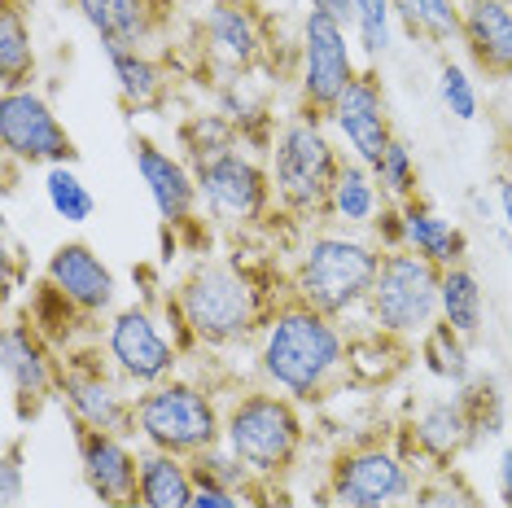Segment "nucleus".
<instances>
[{
  "label": "nucleus",
  "instance_id": "36",
  "mask_svg": "<svg viewBox=\"0 0 512 508\" xmlns=\"http://www.w3.org/2000/svg\"><path fill=\"white\" fill-rule=\"evenodd\" d=\"M232 136H237L232 119H219V114H197V119L184 123V154H189L193 167H197V163H206V158L237 149V145H232Z\"/></svg>",
  "mask_w": 512,
  "mask_h": 508
},
{
  "label": "nucleus",
  "instance_id": "16",
  "mask_svg": "<svg viewBox=\"0 0 512 508\" xmlns=\"http://www.w3.org/2000/svg\"><path fill=\"white\" fill-rule=\"evenodd\" d=\"M333 132L346 141L355 163L377 167L386 158V149L394 145V123H390V106H386V88H381L377 71H359L355 84L342 92V101L329 114Z\"/></svg>",
  "mask_w": 512,
  "mask_h": 508
},
{
  "label": "nucleus",
  "instance_id": "2",
  "mask_svg": "<svg viewBox=\"0 0 512 508\" xmlns=\"http://www.w3.org/2000/svg\"><path fill=\"white\" fill-rule=\"evenodd\" d=\"M184 342L202 346H237L267 325L272 311H263V290L254 276L232 259H202L167 298Z\"/></svg>",
  "mask_w": 512,
  "mask_h": 508
},
{
  "label": "nucleus",
  "instance_id": "1",
  "mask_svg": "<svg viewBox=\"0 0 512 508\" xmlns=\"http://www.w3.org/2000/svg\"><path fill=\"white\" fill-rule=\"evenodd\" d=\"M351 346L333 316L289 298L267 316L263 338H259V373L272 390L311 403L342 377Z\"/></svg>",
  "mask_w": 512,
  "mask_h": 508
},
{
  "label": "nucleus",
  "instance_id": "31",
  "mask_svg": "<svg viewBox=\"0 0 512 508\" xmlns=\"http://www.w3.org/2000/svg\"><path fill=\"white\" fill-rule=\"evenodd\" d=\"M44 198H49L53 215L66 219V224H88L97 215V198H92V189L79 180V171L71 163L44 171Z\"/></svg>",
  "mask_w": 512,
  "mask_h": 508
},
{
  "label": "nucleus",
  "instance_id": "40",
  "mask_svg": "<svg viewBox=\"0 0 512 508\" xmlns=\"http://www.w3.org/2000/svg\"><path fill=\"white\" fill-rule=\"evenodd\" d=\"M189 508H246V495L228 491V487H211V482H197Z\"/></svg>",
  "mask_w": 512,
  "mask_h": 508
},
{
  "label": "nucleus",
  "instance_id": "5",
  "mask_svg": "<svg viewBox=\"0 0 512 508\" xmlns=\"http://www.w3.org/2000/svg\"><path fill=\"white\" fill-rule=\"evenodd\" d=\"M342 163L346 158H337L320 114H298V119L285 123L281 136L272 141L276 202L302 219L329 215V198H333L337 176H342Z\"/></svg>",
  "mask_w": 512,
  "mask_h": 508
},
{
  "label": "nucleus",
  "instance_id": "17",
  "mask_svg": "<svg viewBox=\"0 0 512 508\" xmlns=\"http://www.w3.org/2000/svg\"><path fill=\"white\" fill-rule=\"evenodd\" d=\"M44 281H49L53 290H62L88 320L110 316L114 298H119V281H114L106 259H101L88 241H66V246H57L49 254V263H44Z\"/></svg>",
  "mask_w": 512,
  "mask_h": 508
},
{
  "label": "nucleus",
  "instance_id": "9",
  "mask_svg": "<svg viewBox=\"0 0 512 508\" xmlns=\"http://www.w3.org/2000/svg\"><path fill=\"white\" fill-rule=\"evenodd\" d=\"M355 53L346 40V22H337L324 9H307L302 18V44H298V92L302 110L329 119L342 92L355 84Z\"/></svg>",
  "mask_w": 512,
  "mask_h": 508
},
{
  "label": "nucleus",
  "instance_id": "4",
  "mask_svg": "<svg viewBox=\"0 0 512 508\" xmlns=\"http://www.w3.org/2000/svg\"><path fill=\"white\" fill-rule=\"evenodd\" d=\"M302 434L307 430H302L298 417V399H289L272 386L246 390L224 412V443L259 482H276L298 465Z\"/></svg>",
  "mask_w": 512,
  "mask_h": 508
},
{
  "label": "nucleus",
  "instance_id": "12",
  "mask_svg": "<svg viewBox=\"0 0 512 508\" xmlns=\"http://www.w3.org/2000/svg\"><path fill=\"white\" fill-rule=\"evenodd\" d=\"M0 368H5V381H9L14 417L22 425H31L57 399V386H62V360H57L53 342L27 316L9 320L5 338H0Z\"/></svg>",
  "mask_w": 512,
  "mask_h": 508
},
{
  "label": "nucleus",
  "instance_id": "10",
  "mask_svg": "<svg viewBox=\"0 0 512 508\" xmlns=\"http://www.w3.org/2000/svg\"><path fill=\"white\" fill-rule=\"evenodd\" d=\"M0 145L14 163L27 167H75V136L62 127L53 106L36 88L0 92Z\"/></svg>",
  "mask_w": 512,
  "mask_h": 508
},
{
  "label": "nucleus",
  "instance_id": "33",
  "mask_svg": "<svg viewBox=\"0 0 512 508\" xmlns=\"http://www.w3.org/2000/svg\"><path fill=\"white\" fill-rule=\"evenodd\" d=\"M372 176H377L386 202H399V206L412 202L416 189H421V167H416L412 149H407V141H399V136H394V145L386 149V158L372 167Z\"/></svg>",
  "mask_w": 512,
  "mask_h": 508
},
{
  "label": "nucleus",
  "instance_id": "15",
  "mask_svg": "<svg viewBox=\"0 0 512 508\" xmlns=\"http://www.w3.org/2000/svg\"><path fill=\"white\" fill-rule=\"evenodd\" d=\"M75 447L92 500L106 508H141V452H132L123 434L75 425Z\"/></svg>",
  "mask_w": 512,
  "mask_h": 508
},
{
  "label": "nucleus",
  "instance_id": "14",
  "mask_svg": "<svg viewBox=\"0 0 512 508\" xmlns=\"http://www.w3.org/2000/svg\"><path fill=\"white\" fill-rule=\"evenodd\" d=\"M106 360L127 386H162L176 377L180 346L162 333L158 316L149 307H123L106 325Z\"/></svg>",
  "mask_w": 512,
  "mask_h": 508
},
{
  "label": "nucleus",
  "instance_id": "21",
  "mask_svg": "<svg viewBox=\"0 0 512 508\" xmlns=\"http://www.w3.org/2000/svg\"><path fill=\"white\" fill-rule=\"evenodd\" d=\"M75 9L106 49H141L158 27L154 0H75Z\"/></svg>",
  "mask_w": 512,
  "mask_h": 508
},
{
  "label": "nucleus",
  "instance_id": "27",
  "mask_svg": "<svg viewBox=\"0 0 512 508\" xmlns=\"http://www.w3.org/2000/svg\"><path fill=\"white\" fill-rule=\"evenodd\" d=\"M386 206V193H381L372 167L364 163H342V176L333 184V198H329V215L337 219L342 228H372V219L381 215Z\"/></svg>",
  "mask_w": 512,
  "mask_h": 508
},
{
  "label": "nucleus",
  "instance_id": "41",
  "mask_svg": "<svg viewBox=\"0 0 512 508\" xmlns=\"http://www.w3.org/2000/svg\"><path fill=\"white\" fill-rule=\"evenodd\" d=\"M311 9H324V14H333L337 22H346V27H351V18H355V0H311Z\"/></svg>",
  "mask_w": 512,
  "mask_h": 508
},
{
  "label": "nucleus",
  "instance_id": "43",
  "mask_svg": "<svg viewBox=\"0 0 512 508\" xmlns=\"http://www.w3.org/2000/svg\"><path fill=\"white\" fill-rule=\"evenodd\" d=\"M499 215H504V228L512 237V176L499 180Z\"/></svg>",
  "mask_w": 512,
  "mask_h": 508
},
{
  "label": "nucleus",
  "instance_id": "20",
  "mask_svg": "<svg viewBox=\"0 0 512 508\" xmlns=\"http://www.w3.org/2000/svg\"><path fill=\"white\" fill-rule=\"evenodd\" d=\"M460 44L486 75L512 79V0H464Z\"/></svg>",
  "mask_w": 512,
  "mask_h": 508
},
{
  "label": "nucleus",
  "instance_id": "19",
  "mask_svg": "<svg viewBox=\"0 0 512 508\" xmlns=\"http://www.w3.org/2000/svg\"><path fill=\"white\" fill-rule=\"evenodd\" d=\"M132 158H136V171H141L149 202H154L162 224L167 228L189 224L193 211H197V198H202V189H197V171L184 163V158L158 149L154 141H136Z\"/></svg>",
  "mask_w": 512,
  "mask_h": 508
},
{
  "label": "nucleus",
  "instance_id": "28",
  "mask_svg": "<svg viewBox=\"0 0 512 508\" xmlns=\"http://www.w3.org/2000/svg\"><path fill=\"white\" fill-rule=\"evenodd\" d=\"M106 57H110L114 88H119V97L132 110H154L167 97V71L145 49H106Z\"/></svg>",
  "mask_w": 512,
  "mask_h": 508
},
{
  "label": "nucleus",
  "instance_id": "13",
  "mask_svg": "<svg viewBox=\"0 0 512 508\" xmlns=\"http://www.w3.org/2000/svg\"><path fill=\"white\" fill-rule=\"evenodd\" d=\"M110 368L97 355H79L75 346L62 351V386H57V399L71 408L75 425L127 438V434H136V399L123 395L127 381H114Z\"/></svg>",
  "mask_w": 512,
  "mask_h": 508
},
{
  "label": "nucleus",
  "instance_id": "18",
  "mask_svg": "<svg viewBox=\"0 0 512 508\" xmlns=\"http://www.w3.org/2000/svg\"><path fill=\"white\" fill-rule=\"evenodd\" d=\"M473 425L469 412H464L460 395L451 399H429L416 408L412 425H407V460H425L429 469H451L460 460V452L473 443Z\"/></svg>",
  "mask_w": 512,
  "mask_h": 508
},
{
  "label": "nucleus",
  "instance_id": "45",
  "mask_svg": "<svg viewBox=\"0 0 512 508\" xmlns=\"http://www.w3.org/2000/svg\"><path fill=\"white\" fill-rule=\"evenodd\" d=\"M246 508H250V504H246Z\"/></svg>",
  "mask_w": 512,
  "mask_h": 508
},
{
  "label": "nucleus",
  "instance_id": "38",
  "mask_svg": "<svg viewBox=\"0 0 512 508\" xmlns=\"http://www.w3.org/2000/svg\"><path fill=\"white\" fill-rule=\"evenodd\" d=\"M438 97H442V106H447L451 119H460V123H473L477 119V88H473V79H469L464 66L442 62V71H438Z\"/></svg>",
  "mask_w": 512,
  "mask_h": 508
},
{
  "label": "nucleus",
  "instance_id": "25",
  "mask_svg": "<svg viewBox=\"0 0 512 508\" xmlns=\"http://www.w3.org/2000/svg\"><path fill=\"white\" fill-rule=\"evenodd\" d=\"M36 79V36L18 0L0 5V92L31 88Z\"/></svg>",
  "mask_w": 512,
  "mask_h": 508
},
{
  "label": "nucleus",
  "instance_id": "11",
  "mask_svg": "<svg viewBox=\"0 0 512 508\" xmlns=\"http://www.w3.org/2000/svg\"><path fill=\"white\" fill-rule=\"evenodd\" d=\"M193 171H197V189H202L206 211H211V219L224 228L259 224L276 198L272 171H263L250 154H241V149L206 158V163H197Z\"/></svg>",
  "mask_w": 512,
  "mask_h": 508
},
{
  "label": "nucleus",
  "instance_id": "39",
  "mask_svg": "<svg viewBox=\"0 0 512 508\" xmlns=\"http://www.w3.org/2000/svg\"><path fill=\"white\" fill-rule=\"evenodd\" d=\"M22 491H27V482H22V443L9 438L5 456H0V508H18Z\"/></svg>",
  "mask_w": 512,
  "mask_h": 508
},
{
  "label": "nucleus",
  "instance_id": "42",
  "mask_svg": "<svg viewBox=\"0 0 512 508\" xmlns=\"http://www.w3.org/2000/svg\"><path fill=\"white\" fill-rule=\"evenodd\" d=\"M499 500H504V508H512V447L499 456Z\"/></svg>",
  "mask_w": 512,
  "mask_h": 508
},
{
  "label": "nucleus",
  "instance_id": "35",
  "mask_svg": "<svg viewBox=\"0 0 512 508\" xmlns=\"http://www.w3.org/2000/svg\"><path fill=\"white\" fill-rule=\"evenodd\" d=\"M460 403L469 412L473 434H499L504 430V395H499L495 377H469L460 386Z\"/></svg>",
  "mask_w": 512,
  "mask_h": 508
},
{
  "label": "nucleus",
  "instance_id": "23",
  "mask_svg": "<svg viewBox=\"0 0 512 508\" xmlns=\"http://www.w3.org/2000/svg\"><path fill=\"white\" fill-rule=\"evenodd\" d=\"M206 40H211L215 57H224L232 66H250L263 53V27L241 0H215L211 14H206Z\"/></svg>",
  "mask_w": 512,
  "mask_h": 508
},
{
  "label": "nucleus",
  "instance_id": "29",
  "mask_svg": "<svg viewBox=\"0 0 512 508\" xmlns=\"http://www.w3.org/2000/svg\"><path fill=\"white\" fill-rule=\"evenodd\" d=\"M460 5L464 0H394V18L407 27V36L451 44L460 40Z\"/></svg>",
  "mask_w": 512,
  "mask_h": 508
},
{
  "label": "nucleus",
  "instance_id": "8",
  "mask_svg": "<svg viewBox=\"0 0 512 508\" xmlns=\"http://www.w3.org/2000/svg\"><path fill=\"white\" fill-rule=\"evenodd\" d=\"M416 465L386 443H355L329 465L333 508H399L416 495Z\"/></svg>",
  "mask_w": 512,
  "mask_h": 508
},
{
  "label": "nucleus",
  "instance_id": "3",
  "mask_svg": "<svg viewBox=\"0 0 512 508\" xmlns=\"http://www.w3.org/2000/svg\"><path fill=\"white\" fill-rule=\"evenodd\" d=\"M381 272V246L368 237L342 233H316L302 246L294 263V298L324 316L342 320L351 311L368 307V294Z\"/></svg>",
  "mask_w": 512,
  "mask_h": 508
},
{
  "label": "nucleus",
  "instance_id": "37",
  "mask_svg": "<svg viewBox=\"0 0 512 508\" xmlns=\"http://www.w3.org/2000/svg\"><path fill=\"white\" fill-rule=\"evenodd\" d=\"M359 49L368 57L390 53V36H394V0H355V18H351Z\"/></svg>",
  "mask_w": 512,
  "mask_h": 508
},
{
  "label": "nucleus",
  "instance_id": "7",
  "mask_svg": "<svg viewBox=\"0 0 512 508\" xmlns=\"http://www.w3.org/2000/svg\"><path fill=\"white\" fill-rule=\"evenodd\" d=\"M438 290H442V272L429 259H421L412 250L381 254L377 285L368 294L372 329L399 342L425 338L438 325Z\"/></svg>",
  "mask_w": 512,
  "mask_h": 508
},
{
  "label": "nucleus",
  "instance_id": "22",
  "mask_svg": "<svg viewBox=\"0 0 512 508\" xmlns=\"http://www.w3.org/2000/svg\"><path fill=\"white\" fill-rule=\"evenodd\" d=\"M403 250L429 259L438 272L460 268L464 254H469V237L460 233L451 219H442L434 206H425L421 198L403 202Z\"/></svg>",
  "mask_w": 512,
  "mask_h": 508
},
{
  "label": "nucleus",
  "instance_id": "30",
  "mask_svg": "<svg viewBox=\"0 0 512 508\" xmlns=\"http://www.w3.org/2000/svg\"><path fill=\"white\" fill-rule=\"evenodd\" d=\"M421 360H425V368L434 377H442V381H451V386H464V381L473 377V360H469V342L460 338L456 329L447 325V320H438L434 329L421 338Z\"/></svg>",
  "mask_w": 512,
  "mask_h": 508
},
{
  "label": "nucleus",
  "instance_id": "32",
  "mask_svg": "<svg viewBox=\"0 0 512 508\" xmlns=\"http://www.w3.org/2000/svg\"><path fill=\"white\" fill-rule=\"evenodd\" d=\"M189 465H193V478L197 482H211V487H228V491H254V473L241 465V456L232 452L228 443H215V447H206V452H197L189 456Z\"/></svg>",
  "mask_w": 512,
  "mask_h": 508
},
{
  "label": "nucleus",
  "instance_id": "44",
  "mask_svg": "<svg viewBox=\"0 0 512 508\" xmlns=\"http://www.w3.org/2000/svg\"><path fill=\"white\" fill-rule=\"evenodd\" d=\"M399 508H407V504H399Z\"/></svg>",
  "mask_w": 512,
  "mask_h": 508
},
{
  "label": "nucleus",
  "instance_id": "26",
  "mask_svg": "<svg viewBox=\"0 0 512 508\" xmlns=\"http://www.w3.org/2000/svg\"><path fill=\"white\" fill-rule=\"evenodd\" d=\"M438 320H447L464 342L482 338L486 329V294L482 281L473 276V268H447L442 272V290H438Z\"/></svg>",
  "mask_w": 512,
  "mask_h": 508
},
{
  "label": "nucleus",
  "instance_id": "6",
  "mask_svg": "<svg viewBox=\"0 0 512 508\" xmlns=\"http://www.w3.org/2000/svg\"><path fill=\"white\" fill-rule=\"evenodd\" d=\"M136 434L154 452L189 460L206 447L224 443V412H219L211 390H202L197 381L171 377L136 395Z\"/></svg>",
  "mask_w": 512,
  "mask_h": 508
},
{
  "label": "nucleus",
  "instance_id": "34",
  "mask_svg": "<svg viewBox=\"0 0 512 508\" xmlns=\"http://www.w3.org/2000/svg\"><path fill=\"white\" fill-rule=\"evenodd\" d=\"M416 508H486L456 469H429L416 482Z\"/></svg>",
  "mask_w": 512,
  "mask_h": 508
},
{
  "label": "nucleus",
  "instance_id": "24",
  "mask_svg": "<svg viewBox=\"0 0 512 508\" xmlns=\"http://www.w3.org/2000/svg\"><path fill=\"white\" fill-rule=\"evenodd\" d=\"M197 491L193 465L171 452H141V508H189Z\"/></svg>",
  "mask_w": 512,
  "mask_h": 508
}]
</instances>
